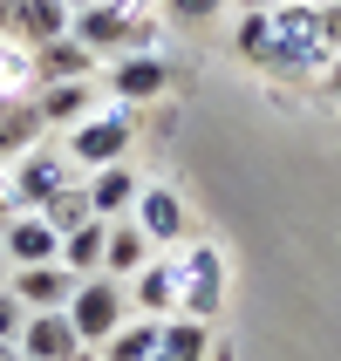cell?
<instances>
[{"label": "cell", "instance_id": "6da1fadb", "mask_svg": "<svg viewBox=\"0 0 341 361\" xmlns=\"http://www.w3.org/2000/svg\"><path fill=\"white\" fill-rule=\"evenodd\" d=\"M273 41H280L287 55V75H328V61H335V41H328V14L321 7H307V0H287L266 14Z\"/></svg>", "mask_w": 341, "mask_h": 361}, {"label": "cell", "instance_id": "7a4b0ae2", "mask_svg": "<svg viewBox=\"0 0 341 361\" xmlns=\"http://www.w3.org/2000/svg\"><path fill=\"white\" fill-rule=\"evenodd\" d=\"M61 314H68V327H76L82 348H102L123 321H130V293H123V280H109V273H89V280H76V293H68Z\"/></svg>", "mask_w": 341, "mask_h": 361}, {"label": "cell", "instance_id": "3957f363", "mask_svg": "<svg viewBox=\"0 0 341 361\" xmlns=\"http://www.w3.org/2000/svg\"><path fill=\"white\" fill-rule=\"evenodd\" d=\"M171 266H178V314H191V321H212L225 307V259L212 239H191L184 252H171Z\"/></svg>", "mask_w": 341, "mask_h": 361}, {"label": "cell", "instance_id": "277c9868", "mask_svg": "<svg viewBox=\"0 0 341 361\" xmlns=\"http://www.w3.org/2000/svg\"><path fill=\"white\" fill-rule=\"evenodd\" d=\"M76 184V157L68 150H28V157H14V171H7V191H14V212H41V204L55 198V191H68Z\"/></svg>", "mask_w": 341, "mask_h": 361}, {"label": "cell", "instance_id": "5b68a950", "mask_svg": "<svg viewBox=\"0 0 341 361\" xmlns=\"http://www.w3.org/2000/svg\"><path fill=\"white\" fill-rule=\"evenodd\" d=\"M61 150L76 157V171L123 164V150H130V109H96V116H82L76 130H68V143H61Z\"/></svg>", "mask_w": 341, "mask_h": 361}, {"label": "cell", "instance_id": "8992f818", "mask_svg": "<svg viewBox=\"0 0 341 361\" xmlns=\"http://www.w3.org/2000/svg\"><path fill=\"white\" fill-rule=\"evenodd\" d=\"M130 225H137V232L157 245V252L184 245V232H191V219H184V198L171 191V184H143L137 204H130Z\"/></svg>", "mask_w": 341, "mask_h": 361}, {"label": "cell", "instance_id": "52a82bcc", "mask_svg": "<svg viewBox=\"0 0 341 361\" xmlns=\"http://www.w3.org/2000/svg\"><path fill=\"white\" fill-rule=\"evenodd\" d=\"M0 252H7V266H48V259H61V232L41 212H14L0 225Z\"/></svg>", "mask_w": 341, "mask_h": 361}, {"label": "cell", "instance_id": "ba28073f", "mask_svg": "<svg viewBox=\"0 0 341 361\" xmlns=\"http://www.w3.org/2000/svg\"><path fill=\"white\" fill-rule=\"evenodd\" d=\"M7 293H14L28 314H48V307H68L76 273H68L61 259H48V266H14V273H7Z\"/></svg>", "mask_w": 341, "mask_h": 361}, {"label": "cell", "instance_id": "9c48e42d", "mask_svg": "<svg viewBox=\"0 0 341 361\" xmlns=\"http://www.w3.org/2000/svg\"><path fill=\"white\" fill-rule=\"evenodd\" d=\"M130 314H143V321H171L178 314V266H171V252H157L150 266L130 273Z\"/></svg>", "mask_w": 341, "mask_h": 361}, {"label": "cell", "instance_id": "30bf717a", "mask_svg": "<svg viewBox=\"0 0 341 361\" xmlns=\"http://www.w3.org/2000/svg\"><path fill=\"white\" fill-rule=\"evenodd\" d=\"M164 89H171V68H164L157 55H116V61H109V96H116L123 109L157 102Z\"/></svg>", "mask_w": 341, "mask_h": 361}, {"label": "cell", "instance_id": "8fae6325", "mask_svg": "<svg viewBox=\"0 0 341 361\" xmlns=\"http://www.w3.org/2000/svg\"><path fill=\"white\" fill-rule=\"evenodd\" d=\"M20 361H76L82 341H76V327H68V314L61 307H48V314H28V327H20Z\"/></svg>", "mask_w": 341, "mask_h": 361}, {"label": "cell", "instance_id": "7c38bea8", "mask_svg": "<svg viewBox=\"0 0 341 361\" xmlns=\"http://www.w3.org/2000/svg\"><path fill=\"white\" fill-rule=\"evenodd\" d=\"M96 82H41L35 89V116L41 130H76L82 116H96Z\"/></svg>", "mask_w": 341, "mask_h": 361}, {"label": "cell", "instance_id": "4fadbf2b", "mask_svg": "<svg viewBox=\"0 0 341 361\" xmlns=\"http://www.w3.org/2000/svg\"><path fill=\"white\" fill-rule=\"evenodd\" d=\"M41 82H96V55H89L76 35L41 41V48H35V89H41Z\"/></svg>", "mask_w": 341, "mask_h": 361}, {"label": "cell", "instance_id": "5bb4252c", "mask_svg": "<svg viewBox=\"0 0 341 361\" xmlns=\"http://www.w3.org/2000/svg\"><path fill=\"white\" fill-rule=\"evenodd\" d=\"M89 204H96V219H130V204H137V171L130 164H102V171H89Z\"/></svg>", "mask_w": 341, "mask_h": 361}, {"label": "cell", "instance_id": "9a60e30c", "mask_svg": "<svg viewBox=\"0 0 341 361\" xmlns=\"http://www.w3.org/2000/svg\"><path fill=\"white\" fill-rule=\"evenodd\" d=\"M68 20H76V7H68V0H14V35L28 41V48L61 41V35H68Z\"/></svg>", "mask_w": 341, "mask_h": 361}, {"label": "cell", "instance_id": "2e32d148", "mask_svg": "<svg viewBox=\"0 0 341 361\" xmlns=\"http://www.w3.org/2000/svg\"><path fill=\"white\" fill-rule=\"evenodd\" d=\"M157 259V245L143 239L137 225L130 219H109V245H102V273H109V280H130V273H137V266H150Z\"/></svg>", "mask_w": 341, "mask_h": 361}, {"label": "cell", "instance_id": "e0dca14e", "mask_svg": "<svg viewBox=\"0 0 341 361\" xmlns=\"http://www.w3.org/2000/svg\"><path fill=\"white\" fill-rule=\"evenodd\" d=\"M232 48H239L253 68H266V75H287V55H280V41H273V27H266V14L253 7V14L232 27Z\"/></svg>", "mask_w": 341, "mask_h": 361}, {"label": "cell", "instance_id": "ac0fdd59", "mask_svg": "<svg viewBox=\"0 0 341 361\" xmlns=\"http://www.w3.org/2000/svg\"><path fill=\"white\" fill-rule=\"evenodd\" d=\"M157 341H164V321H143V314H130V321L109 334V341L96 348L102 361H150L157 355Z\"/></svg>", "mask_w": 341, "mask_h": 361}, {"label": "cell", "instance_id": "d6986e66", "mask_svg": "<svg viewBox=\"0 0 341 361\" xmlns=\"http://www.w3.org/2000/svg\"><path fill=\"white\" fill-rule=\"evenodd\" d=\"M102 245H109V219L76 225V232L61 239V266H68L76 280H89V273H102Z\"/></svg>", "mask_w": 341, "mask_h": 361}, {"label": "cell", "instance_id": "ffe728a7", "mask_svg": "<svg viewBox=\"0 0 341 361\" xmlns=\"http://www.w3.org/2000/svg\"><path fill=\"white\" fill-rule=\"evenodd\" d=\"M35 143H41L35 96H20V102H0V157H28Z\"/></svg>", "mask_w": 341, "mask_h": 361}, {"label": "cell", "instance_id": "44dd1931", "mask_svg": "<svg viewBox=\"0 0 341 361\" xmlns=\"http://www.w3.org/2000/svg\"><path fill=\"white\" fill-rule=\"evenodd\" d=\"M35 96V48L20 35H0V102Z\"/></svg>", "mask_w": 341, "mask_h": 361}, {"label": "cell", "instance_id": "7402d4cb", "mask_svg": "<svg viewBox=\"0 0 341 361\" xmlns=\"http://www.w3.org/2000/svg\"><path fill=\"white\" fill-rule=\"evenodd\" d=\"M157 355H171V361H205V355H212V321L171 314V321H164V341H157Z\"/></svg>", "mask_w": 341, "mask_h": 361}, {"label": "cell", "instance_id": "603a6c76", "mask_svg": "<svg viewBox=\"0 0 341 361\" xmlns=\"http://www.w3.org/2000/svg\"><path fill=\"white\" fill-rule=\"evenodd\" d=\"M41 219H48L61 239H68L76 225H89V219H96V204H89V191H82V184H68V191H55V198L41 204Z\"/></svg>", "mask_w": 341, "mask_h": 361}, {"label": "cell", "instance_id": "cb8c5ba5", "mask_svg": "<svg viewBox=\"0 0 341 361\" xmlns=\"http://www.w3.org/2000/svg\"><path fill=\"white\" fill-rule=\"evenodd\" d=\"M164 20H178V27H205V20L225 14V0H157Z\"/></svg>", "mask_w": 341, "mask_h": 361}, {"label": "cell", "instance_id": "d4e9b609", "mask_svg": "<svg viewBox=\"0 0 341 361\" xmlns=\"http://www.w3.org/2000/svg\"><path fill=\"white\" fill-rule=\"evenodd\" d=\"M20 327H28V307L0 286V341H20Z\"/></svg>", "mask_w": 341, "mask_h": 361}, {"label": "cell", "instance_id": "484cf974", "mask_svg": "<svg viewBox=\"0 0 341 361\" xmlns=\"http://www.w3.org/2000/svg\"><path fill=\"white\" fill-rule=\"evenodd\" d=\"M14 219V191H7V171H0V225Z\"/></svg>", "mask_w": 341, "mask_h": 361}, {"label": "cell", "instance_id": "4316f807", "mask_svg": "<svg viewBox=\"0 0 341 361\" xmlns=\"http://www.w3.org/2000/svg\"><path fill=\"white\" fill-rule=\"evenodd\" d=\"M328 89L341 96V48H335V61H328Z\"/></svg>", "mask_w": 341, "mask_h": 361}, {"label": "cell", "instance_id": "83f0119b", "mask_svg": "<svg viewBox=\"0 0 341 361\" xmlns=\"http://www.w3.org/2000/svg\"><path fill=\"white\" fill-rule=\"evenodd\" d=\"M253 7H260V14H273V7H287V0H253Z\"/></svg>", "mask_w": 341, "mask_h": 361}, {"label": "cell", "instance_id": "f1b7e54d", "mask_svg": "<svg viewBox=\"0 0 341 361\" xmlns=\"http://www.w3.org/2000/svg\"><path fill=\"white\" fill-rule=\"evenodd\" d=\"M14 355H20V348H14V341H0V361H14Z\"/></svg>", "mask_w": 341, "mask_h": 361}, {"label": "cell", "instance_id": "f546056e", "mask_svg": "<svg viewBox=\"0 0 341 361\" xmlns=\"http://www.w3.org/2000/svg\"><path fill=\"white\" fill-rule=\"evenodd\" d=\"M7 273H14V266H7V252H0V286H7Z\"/></svg>", "mask_w": 341, "mask_h": 361}, {"label": "cell", "instance_id": "4dcf8cb0", "mask_svg": "<svg viewBox=\"0 0 341 361\" xmlns=\"http://www.w3.org/2000/svg\"><path fill=\"white\" fill-rule=\"evenodd\" d=\"M307 7H341V0H307Z\"/></svg>", "mask_w": 341, "mask_h": 361}, {"label": "cell", "instance_id": "1f68e13d", "mask_svg": "<svg viewBox=\"0 0 341 361\" xmlns=\"http://www.w3.org/2000/svg\"><path fill=\"white\" fill-rule=\"evenodd\" d=\"M68 7H96V0H68Z\"/></svg>", "mask_w": 341, "mask_h": 361}, {"label": "cell", "instance_id": "d6a6232c", "mask_svg": "<svg viewBox=\"0 0 341 361\" xmlns=\"http://www.w3.org/2000/svg\"><path fill=\"white\" fill-rule=\"evenodd\" d=\"M150 361H171V355H150Z\"/></svg>", "mask_w": 341, "mask_h": 361}]
</instances>
